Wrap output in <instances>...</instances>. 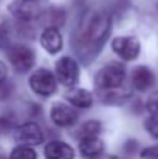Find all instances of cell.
<instances>
[{"label": "cell", "mask_w": 158, "mask_h": 159, "mask_svg": "<svg viewBox=\"0 0 158 159\" xmlns=\"http://www.w3.org/2000/svg\"><path fill=\"white\" fill-rule=\"evenodd\" d=\"M112 30L110 16L103 11H90L87 12L81 23L78 25L71 45L78 57L89 65L98 54L101 53L105 40Z\"/></svg>", "instance_id": "cell-1"}, {"label": "cell", "mask_w": 158, "mask_h": 159, "mask_svg": "<svg viewBox=\"0 0 158 159\" xmlns=\"http://www.w3.org/2000/svg\"><path fill=\"white\" fill-rule=\"evenodd\" d=\"M124 77H126V68L122 63H118V62H110L107 63L105 66H103L96 76H95V85L99 88V90H115V88H119L124 82Z\"/></svg>", "instance_id": "cell-2"}, {"label": "cell", "mask_w": 158, "mask_h": 159, "mask_svg": "<svg viewBox=\"0 0 158 159\" xmlns=\"http://www.w3.org/2000/svg\"><path fill=\"white\" fill-rule=\"evenodd\" d=\"M6 54H8V60L11 62V65L19 73H26L28 70L33 68L36 62V56L33 53V50L28 48L26 45H12L9 47Z\"/></svg>", "instance_id": "cell-3"}, {"label": "cell", "mask_w": 158, "mask_h": 159, "mask_svg": "<svg viewBox=\"0 0 158 159\" xmlns=\"http://www.w3.org/2000/svg\"><path fill=\"white\" fill-rule=\"evenodd\" d=\"M30 87L39 96H51L56 91V77L50 70L41 68L30 77Z\"/></svg>", "instance_id": "cell-4"}, {"label": "cell", "mask_w": 158, "mask_h": 159, "mask_svg": "<svg viewBox=\"0 0 158 159\" xmlns=\"http://www.w3.org/2000/svg\"><path fill=\"white\" fill-rule=\"evenodd\" d=\"M56 74H57V79L60 80L62 85L73 87L79 77V66H78L74 59L65 56L56 62Z\"/></svg>", "instance_id": "cell-5"}, {"label": "cell", "mask_w": 158, "mask_h": 159, "mask_svg": "<svg viewBox=\"0 0 158 159\" xmlns=\"http://www.w3.org/2000/svg\"><path fill=\"white\" fill-rule=\"evenodd\" d=\"M112 50L124 60H135L140 56V42L135 37H115L112 40Z\"/></svg>", "instance_id": "cell-6"}, {"label": "cell", "mask_w": 158, "mask_h": 159, "mask_svg": "<svg viewBox=\"0 0 158 159\" xmlns=\"http://www.w3.org/2000/svg\"><path fill=\"white\" fill-rule=\"evenodd\" d=\"M16 141L22 145H39L44 141V133L36 122H26L16 130Z\"/></svg>", "instance_id": "cell-7"}, {"label": "cell", "mask_w": 158, "mask_h": 159, "mask_svg": "<svg viewBox=\"0 0 158 159\" xmlns=\"http://www.w3.org/2000/svg\"><path fill=\"white\" fill-rule=\"evenodd\" d=\"M50 116H51V120L57 127H71L78 122L76 111L71 107L60 104V102H57L51 107Z\"/></svg>", "instance_id": "cell-8"}, {"label": "cell", "mask_w": 158, "mask_h": 159, "mask_svg": "<svg viewBox=\"0 0 158 159\" xmlns=\"http://www.w3.org/2000/svg\"><path fill=\"white\" fill-rule=\"evenodd\" d=\"M8 11H9L16 19H19V20H22V22H30V20H33V19L37 16V12H39L36 3L31 2V0H14V2L8 6Z\"/></svg>", "instance_id": "cell-9"}, {"label": "cell", "mask_w": 158, "mask_h": 159, "mask_svg": "<svg viewBox=\"0 0 158 159\" xmlns=\"http://www.w3.org/2000/svg\"><path fill=\"white\" fill-rule=\"evenodd\" d=\"M132 84L138 91H146L155 84V76L147 66H136L132 71Z\"/></svg>", "instance_id": "cell-10"}, {"label": "cell", "mask_w": 158, "mask_h": 159, "mask_svg": "<svg viewBox=\"0 0 158 159\" xmlns=\"http://www.w3.org/2000/svg\"><path fill=\"white\" fill-rule=\"evenodd\" d=\"M41 45L44 50L50 54H56L62 50V36L57 28H45L42 36H41Z\"/></svg>", "instance_id": "cell-11"}, {"label": "cell", "mask_w": 158, "mask_h": 159, "mask_svg": "<svg viewBox=\"0 0 158 159\" xmlns=\"http://www.w3.org/2000/svg\"><path fill=\"white\" fill-rule=\"evenodd\" d=\"M45 159H74V150L62 141H51L45 147Z\"/></svg>", "instance_id": "cell-12"}, {"label": "cell", "mask_w": 158, "mask_h": 159, "mask_svg": "<svg viewBox=\"0 0 158 159\" xmlns=\"http://www.w3.org/2000/svg\"><path fill=\"white\" fill-rule=\"evenodd\" d=\"M79 150L84 158H98L104 152V142L96 138H82L79 142Z\"/></svg>", "instance_id": "cell-13"}, {"label": "cell", "mask_w": 158, "mask_h": 159, "mask_svg": "<svg viewBox=\"0 0 158 159\" xmlns=\"http://www.w3.org/2000/svg\"><path fill=\"white\" fill-rule=\"evenodd\" d=\"M67 99L70 101L71 105L78 108H89L93 104V96L87 90H73L67 94Z\"/></svg>", "instance_id": "cell-14"}, {"label": "cell", "mask_w": 158, "mask_h": 159, "mask_svg": "<svg viewBox=\"0 0 158 159\" xmlns=\"http://www.w3.org/2000/svg\"><path fill=\"white\" fill-rule=\"evenodd\" d=\"M129 98H130V91H126L119 87L115 90H108L105 94H103V102L112 104V105H119V104L126 102Z\"/></svg>", "instance_id": "cell-15"}, {"label": "cell", "mask_w": 158, "mask_h": 159, "mask_svg": "<svg viewBox=\"0 0 158 159\" xmlns=\"http://www.w3.org/2000/svg\"><path fill=\"white\" fill-rule=\"evenodd\" d=\"M103 130V125L99 120H87L85 124H82V127L79 128V138H96L99 136Z\"/></svg>", "instance_id": "cell-16"}, {"label": "cell", "mask_w": 158, "mask_h": 159, "mask_svg": "<svg viewBox=\"0 0 158 159\" xmlns=\"http://www.w3.org/2000/svg\"><path fill=\"white\" fill-rule=\"evenodd\" d=\"M47 22L51 28H57L60 25H64L65 22V11L59 9V8H51L47 12Z\"/></svg>", "instance_id": "cell-17"}, {"label": "cell", "mask_w": 158, "mask_h": 159, "mask_svg": "<svg viewBox=\"0 0 158 159\" xmlns=\"http://www.w3.org/2000/svg\"><path fill=\"white\" fill-rule=\"evenodd\" d=\"M9 159H37V153L26 145H19L11 152Z\"/></svg>", "instance_id": "cell-18"}, {"label": "cell", "mask_w": 158, "mask_h": 159, "mask_svg": "<svg viewBox=\"0 0 158 159\" xmlns=\"http://www.w3.org/2000/svg\"><path fill=\"white\" fill-rule=\"evenodd\" d=\"M16 125V119L11 114H2L0 116V134H8Z\"/></svg>", "instance_id": "cell-19"}, {"label": "cell", "mask_w": 158, "mask_h": 159, "mask_svg": "<svg viewBox=\"0 0 158 159\" xmlns=\"http://www.w3.org/2000/svg\"><path fill=\"white\" fill-rule=\"evenodd\" d=\"M144 128H146V131L152 136V138H155L158 139V117H149L146 122H144Z\"/></svg>", "instance_id": "cell-20"}, {"label": "cell", "mask_w": 158, "mask_h": 159, "mask_svg": "<svg viewBox=\"0 0 158 159\" xmlns=\"http://www.w3.org/2000/svg\"><path fill=\"white\" fill-rule=\"evenodd\" d=\"M146 108H147V111H149L154 117H158V91L152 93V94L149 96Z\"/></svg>", "instance_id": "cell-21"}, {"label": "cell", "mask_w": 158, "mask_h": 159, "mask_svg": "<svg viewBox=\"0 0 158 159\" xmlns=\"http://www.w3.org/2000/svg\"><path fill=\"white\" fill-rule=\"evenodd\" d=\"M9 42V30H8V25L6 22L0 20V48L6 47Z\"/></svg>", "instance_id": "cell-22"}, {"label": "cell", "mask_w": 158, "mask_h": 159, "mask_svg": "<svg viewBox=\"0 0 158 159\" xmlns=\"http://www.w3.org/2000/svg\"><path fill=\"white\" fill-rule=\"evenodd\" d=\"M141 158L144 159H158V145L147 147L141 152Z\"/></svg>", "instance_id": "cell-23"}, {"label": "cell", "mask_w": 158, "mask_h": 159, "mask_svg": "<svg viewBox=\"0 0 158 159\" xmlns=\"http://www.w3.org/2000/svg\"><path fill=\"white\" fill-rule=\"evenodd\" d=\"M136 147H138V144H136V141H133V139H130V141H127V142H126V145H124V150H126V153H129V155H132V153H135V150H136Z\"/></svg>", "instance_id": "cell-24"}, {"label": "cell", "mask_w": 158, "mask_h": 159, "mask_svg": "<svg viewBox=\"0 0 158 159\" xmlns=\"http://www.w3.org/2000/svg\"><path fill=\"white\" fill-rule=\"evenodd\" d=\"M6 76H8V70H6V65L3 62H0V87L5 85L6 82Z\"/></svg>", "instance_id": "cell-25"}, {"label": "cell", "mask_w": 158, "mask_h": 159, "mask_svg": "<svg viewBox=\"0 0 158 159\" xmlns=\"http://www.w3.org/2000/svg\"><path fill=\"white\" fill-rule=\"evenodd\" d=\"M0 159H6V155H5V152L2 150V147H0Z\"/></svg>", "instance_id": "cell-26"}, {"label": "cell", "mask_w": 158, "mask_h": 159, "mask_svg": "<svg viewBox=\"0 0 158 159\" xmlns=\"http://www.w3.org/2000/svg\"><path fill=\"white\" fill-rule=\"evenodd\" d=\"M31 2H36V0H31Z\"/></svg>", "instance_id": "cell-27"}]
</instances>
